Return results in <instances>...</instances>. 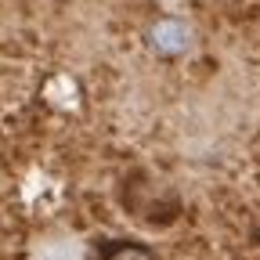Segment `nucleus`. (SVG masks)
<instances>
[{"label":"nucleus","mask_w":260,"mask_h":260,"mask_svg":"<svg viewBox=\"0 0 260 260\" xmlns=\"http://www.w3.org/2000/svg\"><path fill=\"white\" fill-rule=\"evenodd\" d=\"M119 206L141 224L167 228V224H174L181 217V195L167 181H159L155 174L134 170L119 184Z\"/></svg>","instance_id":"f257e3e1"},{"label":"nucleus","mask_w":260,"mask_h":260,"mask_svg":"<svg viewBox=\"0 0 260 260\" xmlns=\"http://www.w3.org/2000/svg\"><path fill=\"white\" fill-rule=\"evenodd\" d=\"M145 40H148V47L159 51L162 58H181L184 51L195 47V29H191V22H184V18L162 15V18H155V22L148 25Z\"/></svg>","instance_id":"f03ea898"},{"label":"nucleus","mask_w":260,"mask_h":260,"mask_svg":"<svg viewBox=\"0 0 260 260\" xmlns=\"http://www.w3.org/2000/svg\"><path fill=\"white\" fill-rule=\"evenodd\" d=\"M98 260H159V253L141 239H109L98 246Z\"/></svg>","instance_id":"7ed1b4c3"}]
</instances>
